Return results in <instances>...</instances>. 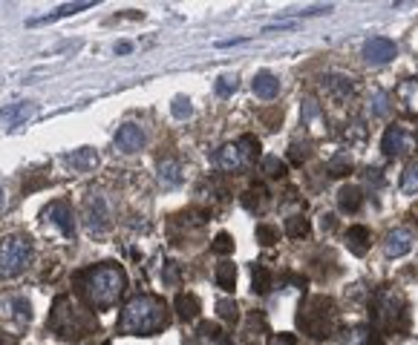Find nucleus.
<instances>
[{
  "label": "nucleus",
  "instance_id": "f257e3e1",
  "mask_svg": "<svg viewBox=\"0 0 418 345\" xmlns=\"http://www.w3.org/2000/svg\"><path fill=\"white\" fill-rule=\"evenodd\" d=\"M78 282V294L81 299L93 308V311H107L118 302V297L127 288V273L122 265L115 262H104L96 268H87L75 276Z\"/></svg>",
  "mask_w": 418,
  "mask_h": 345
},
{
  "label": "nucleus",
  "instance_id": "f03ea898",
  "mask_svg": "<svg viewBox=\"0 0 418 345\" xmlns=\"http://www.w3.org/2000/svg\"><path fill=\"white\" fill-rule=\"evenodd\" d=\"M167 323H170L167 305H165L159 297L141 294V297H133V299L122 308V317H118V334L153 337V334L165 331Z\"/></svg>",
  "mask_w": 418,
  "mask_h": 345
},
{
  "label": "nucleus",
  "instance_id": "7ed1b4c3",
  "mask_svg": "<svg viewBox=\"0 0 418 345\" xmlns=\"http://www.w3.org/2000/svg\"><path fill=\"white\" fill-rule=\"evenodd\" d=\"M46 328L61 337V339H81V337H89L99 331V323L89 311L78 308L67 294H61L52 305V313L46 320Z\"/></svg>",
  "mask_w": 418,
  "mask_h": 345
},
{
  "label": "nucleus",
  "instance_id": "20e7f679",
  "mask_svg": "<svg viewBox=\"0 0 418 345\" xmlns=\"http://www.w3.org/2000/svg\"><path fill=\"white\" fill-rule=\"evenodd\" d=\"M297 325L312 339H329L341 325L338 305L329 297H309L297 313Z\"/></svg>",
  "mask_w": 418,
  "mask_h": 345
},
{
  "label": "nucleus",
  "instance_id": "39448f33",
  "mask_svg": "<svg viewBox=\"0 0 418 345\" xmlns=\"http://www.w3.org/2000/svg\"><path fill=\"white\" fill-rule=\"evenodd\" d=\"M372 323L386 334L407 331V297L398 288H381L372 297Z\"/></svg>",
  "mask_w": 418,
  "mask_h": 345
},
{
  "label": "nucleus",
  "instance_id": "423d86ee",
  "mask_svg": "<svg viewBox=\"0 0 418 345\" xmlns=\"http://www.w3.org/2000/svg\"><path fill=\"white\" fill-rule=\"evenodd\" d=\"M257 152H260V141L254 136H243V138H236L225 147H220L217 152V164L222 173H231V176H240L246 173L254 159H257Z\"/></svg>",
  "mask_w": 418,
  "mask_h": 345
},
{
  "label": "nucleus",
  "instance_id": "0eeeda50",
  "mask_svg": "<svg viewBox=\"0 0 418 345\" xmlns=\"http://www.w3.org/2000/svg\"><path fill=\"white\" fill-rule=\"evenodd\" d=\"M32 262V242L29 236H4L0 239V279L20 276Z\"/></svg>",
  "mask_w": 418,
  "mask_h": 345
},
{
  "label": "nucleus",
  "instance_id": "6e6552de",
  "mask_svg": "<svg viewBox=\"0 0 418 345\" xmlns=\"http://www.w3.org/2000/svg\"><path fill=\"white\" fill-rule=\"evenodd\" d=\"M381 150L390 155V159H404V155H410L415 150V138L404 127L393 124V127H386V133L381 138Z\"/></svg>",
  "mask_w": 418,
  "mask_h": 345
},
{
  "label": "nucleus",
  "instance_id": "1a4fd4ad",
  "mask_svg": "<svg viewBox=\"0 0 418 345\" xmlns=\"http://www.w3.org/2000/svg\"><path fill=\"white\" fill-rule=\"evenodd\" d=\"M84 219H87V228L93 233H104L110 228V207H107V202L101 196H89Z\"/></svg>",
  "mask_w": 418,
  "mask_h": 345
},
{
  "label": "nucleus",
  "instance_id": "9d476101",
  "mask_svg": "<svg viewBox=\"0 0 418 345\" xmlns=\"http://www.w3.org/2000/svg\"><path fill=\"white\" fill-rule=\"evenodd\" d=\"M393 58H395V44L390 38H372V41L364 44V60L367 64L381 67V64H390Z\"/></svg>",
  "mask_w": 418,
  "mask_h": 345
},
{
  "label": "nucleus",
  "instance_id": "9b49d317",
  "mask_svg": "<svg viewBox=\"0 0 418 345\" xmlns=\"http://www.w3.org/2000/svg\"><path fill=\"white\" fill-rule=\"evenodd\" d=\"M44 216L49 219L52 225H58V230H61L64 236H75V216H72V207L64 204V202H52Z\"/></svg>",
  "mask_w": 418,
  "mask_h": 345
},
{
  "label": "nucleus",
  "instance_id": "f8f14e48",
  "mask_svg": "<svg viewBox=\"0 0 418 345\" xmlns=\"http://www.w3.org/2000/svg\"><path fill=\"white\" fill-rule=\"evenodd\" d=\"M115 147L122 152H139L144 147V130L139 124H122L115 133Z\"/></svg>",
  "mask_w": 418,
  "mask_h": 345
},
{
  "label": "nucleus",
  "instance_id": "ddd939ff",
  "mask_svg": "<svg viewBox=\"0 0 418 345\" xmlns=\"http://www.w3.org/2000/svg\"><path fill=\"white\" fill-rule=\"evenodd\" d=\"M412 242H415L412 230H407V228H395V230L386 233L384 250H386V256H395V259H398V256L410 254V250H412Z\"/></svg>",
  "mask_w": 418,
  "mask_h": 345
},
{
  "label": "nucleus",
  "instance_id": "4468645a",
  "mask_svg": "<svg viewBox=\"0 0 418 345\" xmlns=\"http://www.w3.org/2000/svg\"><path fill=\"white\" fill-rule=\"evenodd\" d=\"M323 92H329V96L338 98V101H346V98L355 96V84L346 75H326L323 78Z\"/></svg>",
  "mask_w": 418,
  "mask_h": 345
},
{
  "label": "nucleus",
  "instance_id": "2eb2a0df",
  "mask_svg": "<svg viewBox=\"0 0 418 345\" xmlns=\"http://www.w3.org/2000/svg\"><path fill=\"white\" fill-rule=\"evenodd\" d=\"M251 89H254V96H257V98L272 101V98L277 96V92H280V81H277L272 72H257Z\"/></svg>",
  "mask_w": 418,
  "mask_h": 345
},
{
  "label": "nucleus",
  "instance_id": "dca6fc26",
  "mask_svg": "<svg viewBox=\"0 0 418 345\" xmlns=\"http://www.w3.org/2000/svg\"><path fill=\"white\" fill-rule=\"evenodd\" d=\"M67 164L78 173H89V170H96L99 167V152L96 150H89V147H81L75 152L67 155Z\"/></svg>",
  "mask_w": 418,
  "mask_h": 345
},
{
  "label": "nucleus",
  "instance_id": "f3484780",
  "mask_svg": "<svg viewBox=\"0 0 418 345\" xmlns=\"http://www.w3.org/2000/svg\"><path fill=\"white\" fill-rule=\"evenodd\" d=\"M369 242H372V233L364 225H355V228L346 230V245H349V250H352L355 256H364L367 250H369Z\"/></svg>",
  "mask_w": 418,
  "mask_h": 345
},
{
  "label": "nucleus",
  "instance_id": "a211bd4d",
  "mask_svg": "<svg viewBox=\"0 0 418 345\" xmlns=\"http://www.w3.org/2000/svg\"><path fill=\"white\" fill-rule=\"evenodd\" d=\"M395 96L407 115H418V81H404Z\"/></svg>",
  "mask_w": 418,
  "mask_h": 345
},
{
  "label": "nucleus",
  "instance_id": "6ab92c4d",
  "mask_svg": "<svg viewBox=\"0 0 418 345\" xmlns=\"http://www.w3.org/2000/svg\"><path fill=\"white\" fill-rule=\"evenodd\" d=\"M361 202H364L361 187L343 184L341 190H338V204H341V210H346V213H357V210H361Z\"/></svg>",
  "mask_w": 418,
  "mask_h": 345
},
{
  "label": "nucleus",
  "instance_id": "aec40b11",
  "mask_svg": "<svg viewBox=\"0 0 418 345\" xmlns=\"http://www.w3.org/2000/svg\"><path fill=\"white\" fill-rule=\"evenodd\" d=\"M343 345H384V339L372 331V328H364V325H357L352 331H346L343 337Z\"/></svg>",
  "mask_w": 418,
  "mask_h": 345
},
{
  "label": "nucleus",
  "instance_id": "412c9836",
  "mask_svg": "<svg viewBox=\"0 0 418 345\" xmlns=\"http://www.w3.org/2000/svg\"><path fill=\"white\" fill-rule=\"evenodd\" d=\"M38 112V107L35 104H12V107H4V110H0V118H4V121H9V124H23L26 118H32Z\"/></svg>",
  "mask_w": 418,
  "mask_h": 345
},
{
  "label": "nucleus",
  "instance_id": "4be33fe9",
  "mask_svg": "<svg viewBox=\"0 0 418 345\" xmlns=\"http://www.w3.org/2000/svg\"><path fill=\"white\" fill-rule=\"evenodd\" d=\"M89 6H96L93 0H84V4H67V6H61V9H58V12H52V15H44V18L29 20V26H38V23H52V20H58V18H70V15H78V12L89 9Z\"/></svg>",
  "mask_w": 418,
  "mask_h": 345
},
{
  "label": "nucleus",
  "instance_id": "5701e85b",
  "mask_svg": "<svg viewBox=\"0 0 418 345\" xmlns=\"http://www.w3.org/2000/svg\"><path fill=\"white\" fill-rule=\"evenodd\" d=\"M199 311H202V305H199V299H196L194 294H179V297H176V313H179V320H196Z\"/></svg>",
  "mask_w": 418,
  "mask_h": 345
},
{
  "label": "nucleus",
  "instance_id": "b1692460",
  "mask_svg": "<svg viewBox=\"0 0 418 345\" xmlns=\"http://www.w3.org/2000/svg\"><path fill=\"white\" fill-rule=\"evenodd\" d=\"M243 204H246L248 210L262 213V210H265V204H268V190H265L262 184H251L248 190H246V196H243Z\"/></svg>",
  "mask_w": 418,
  "mask_h": 345
},
{
  "label": "nucleus",
  "instance_id": "393cba45",
  "mask_svg": "<svg viewBox=\"0 0 418 345\" xmlns=\"http://www.w3.org/2000/svg\"><path fill=\"white\" fill-rule=\"evenodd\" d=\"M352 155H349V150H338L329 162H326V170H329V176H346V173H352Z\"/></svg>",
  "mask_w": 418,
  "mask_h": 345
},
{
  "label": "nucleus",
  "instance_id": "a878e982",
  "mask_svg": "<svg viewBox=\"0 0 418 345\" xmlns=\"http://www.w3.org/2000/svg\"><path fill=\"white\" fill-rule=\"evenodd\" d=\"M159 181L165 187H179V184H182V170H179V164L173 159H165L159 164Z\"/></svg>",
  "mask_w": 418,
  "mask_h": 345
},
{
  "label": "nucleus",
  "instance_id": "bb28decb",
  "mask_svg": "<svg viewBox=\"0 0 418 345\" xmlns=\"http://www.w3.org/2000/svg\"><path fill=\"white\" fill-rule=\"evenodd\" d=\"M217 285L222 291H234V285H236V265L234 262H220L217 265Z\"/></svg>",
  "mask_w": 418,
  "mask_h": 345
},
{
  "label": "nucleus",
  "instance_id": "cd10ccee",
  "mask_svg": "<svg viewBox=\"0 0 418 345\" xmlns=\"http://www.w3.org/2000/svg\"><path fill=\"white\" fill-rule=\"evenodd\" d=\"M251 282H254V294H268L272 291V271H268L265 265H254Z\"/></svg>",
  "mask_w": 418,
  "mask_h": 345
},
{
  "label": "nucleus",
  "instance_id": "c85d7f7f",
  "mask_svg": "<svg viewBox=\"0 0 418 345\" xmlns=\"http://www.w3.org/2000/svg\"><path fill=\"white\" fill-rule=\"evenodd\" d=\"M309 233V219L303 216H289L286 219V236L289 239H303Z\"/></svg>",
  "mask_w": 418,
  "mask_h": 345
},
{
  "label": "nucleus",
  "instance_id": "c756f323",
  "mask_svg": "<svg viewBox=\"0 0 418 345\" xmlns=\"http://www.w3.org/2000/svg\"><path fill=\"white\" fill-rule=\"evenodd\" d=\"M401 190L407 196H415L418 193V162L407 164V170L401 173Z\"/></svg>",
  "mask_w": 418,
  "mask_h": 345
},
{
  "label": "nucleus",
  "instance_id": "7c9ffc66",
  "mask_svg": "<svg viewBox=\"0 0 418 345\" xmlns=\"http://www.w3.org/2000/svg\"><path fill=\"white\" fill-rule=\"evenodd\" d=\"M262 170L268 178H283L286 176V164L277 159V155H265L262 159Z\"/></svg>",
  "mask_w": 418,
  "mask_h": 345
},
{
  "label": "nucleus",
  "instance_id": "2f4dec72",
  "mask_svg": "<svg viewBox=\"0 0 418 345\" xmlns=\"http://www.w3.org/2000/svg\"><path fill=\"white\" fill-rule=\"evenodd\" d=\"M217 311H220V317L228 320V323H236V317H240V308H236V302H231V299H220Z\"/></svg>",
  "mask_w": 418,
  "mask_h": 345
},
{
  "label": "nucleus",
  "instance_id": "473e14b6",
  "mask_svg": "<svg viewBox=\"0 0 418 345\" xmlns=\"http://www.w3.org/2000/svg\"><path fill=\"white\" fill-rule=\"evenodd\" d=\"M211 250H214V254H220V256H228L234 250V239L228 233H217V239L211 242Z\"/></svg>",
  "mask_w": 418,
  "mask_h": 345
},
{
  "label": "nucleus",
  "instance_id": "72a5a7b5",
  "mask_svg": "<svg viewBox=\"0 0 418 345\" xmlns=\"http://www.w3.org/2000/svg\"><path fill=\"white\" fill-rule=\"evenodd\" d=\"M170 112H173L176 118H188V115L194 112V107H191V101H188L185 96H176L173 104H170Z\"/></svg>",
  "mask_w": 418,
  "mask_h": 345
},
{
  "label": "nucleus",
  "instance_id": "f704fd0d",
  "mask_svg": "<svg viewBox=\"0 0 418 345\" xmlns=\"http://www.w3.org/2000/svg\"><path fill=\"white\" fill-rule=\"evenodd\" d=\"M369 110H372V115H386L390 112V104H386V92H375L372 96V101H369Z\"/></svg>",
  "mask_w": 418,
  "mask_h": 345
},
{
  "label": "nucleus",
  "instance_id": "c9c22d12",
  "mask_svg": "<svg viewBox=\"0 0 418 345\" xmlns=\"http://www.w3.org/2000/svg\"><path fill=\"white\" fill-rule=\"evenodd\" d=\"M277 236H280V233H277L274 225H260V228H257V242H260V245H274Z\"/></svg>",
  "mask_w": 418,
  "mask_h": 345
},
{
  "label": "nucleus",
  "instance_id": "e433bc0d",
  "mask_svg": "<svg viewBox=\"0 0 418 345\" xmlns=\"http://www.w3.org/2000/svg\"><path fill=\"white\" fill-rule=\"evenodd\" d=\"M199 334H202L205 339H217V342H222V345H231V342L222 337V331H220L217 325H211V323H202V325H199Z\"/></svg>",
  "mask_w": 418,
  "mask_h": 345
},
{
  "label": "nucleus",
  "instance_id": "4c0bfd02",
  "mask_svg": "<svg viewBox=\"0 0 418 345\" xmlns=\"http://www.w3.org/2000/svg\"><path fill=\"white\" fill-rule=\"evenodd\" d=\"M236 89V75H222V78H217V96H231V92Z\"/></svg>",
  "mask_w": 418,
  "mask_h": 345
},
{
  "label": "nucleus",
  "instance_id": "58836bf2",
  "mask_svg": "<svg viewBox=\"0 0 418 345\" xmlns=\"http://www.w3.org/2000/svg\"><path fill=\"white\" fill-rule=\"evenodd\" d=\"M12 308H15V320H18V323H29V317H32L29 311H32V308H29V302H26V299H15V302H12Z\"/></svg>",
  "mask_w": 418,
  "mask_h": 345
},
{
  "label": "nucleus",
  "instance_id": "ea45409f",
  "mask_svg": "<svg viewBox=\"0 0 418 345\" xmlns=\"http://www.w3.org/2000/svg\"><path fill=\"white\" fill-rule=\"evenodd\" d=\"M162 279H165V285H179V268H176L173 262H165V273H162Z\"/></svg>",
  "mask_w": 418,
  "mask_h": 345
},
{
  "label": "nucleus",
  "instance_id": "a19ab883",
  "mask_svg": "<svg viewBox=\"0 0 418 345\" xmlns=\"http://www.w3.org/2000/svg\"><path fill=\"white\" fill-rule=\"evenodd\" d=\"M291 162H297V164H300L303 159H306V155H309V147H300V144H291Z\"/></svg>",
  "mask_w": 418,
  "mask_h": 345
},
{
  "label": "nucleus",
  "instance_id": "79ce46f5",
  "mask_svg": "<svg viewBox=\"0 0 418 345\" xmlns=\"http://www.w3.org/2000/svg\"><path fill=\"white\" fill-rule=\"evenodd\" d=\"M268 345H297V339H294L291 334H274Z\"/></svg>",
  "mask_w": 418,
  "mask_h": 345
},
{
  "label": "nucleus",
  "instance_id": "37998d69",
  "mask_svg": "<svg viewBox=\"0 0 418 345\" xmlns=\"http://www.w3.org/2000/svg\"><path fill=\"white\" fill-rule=\"evenodd\" d=\"M320 228H323V230H332V228H335V216H332V213H323V216H320Z\"/></svg>",
  "mask_w": 418,
  "mask_h": 345
},
{
  "label": "nucleus",
  "instance_id": "c03bdc74",
  "mask_svg": "<svg viewBox=\"0 0 418 345\" xmlns=\"http://www.w3.org/2000/svg\"><path fill=\"white\" fill-rule=\"evenodd\" d=\"M4 210H6V193L0 190V213H4Z\"/></svg>",
  "mask_w": 418,
  "mask_h": 345
},
{
  "label": "nucleus",
  "instance_id": "a18cd8bd",
  "mask_svg": "<svg viewBox=\"0 0 418 345\" xmlns=\"http://www.w3.org/2000/svg\"><path fill=\"white\" fill-rule=\"evenodd\" d=\"M115 52H122V55H125V52H130V44H118V46H115Z\"/></svg>",
  "mask_w": 418,
  "mask_h": 345
},
{
  "label": "nucleus",
  "instance_id": "49530a36",
  "mask_svg": "<svg viewBox=\"0 0 418 345\" xmlns=\"http://www.w3.org/2000/svg\"><path fill=\"white\" fill-rule=\"evenodd\" d=\"M0 345H4V334H0Z\"/></svg>",
  "mask_w": 418,
  "mask_h": 345
}]
</instances>
